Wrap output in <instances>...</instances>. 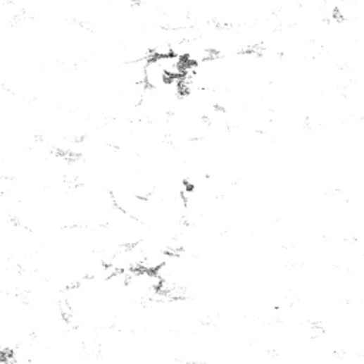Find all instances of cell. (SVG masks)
<instances>
[{
    "label": "cell",
    "instance_id": "obj_1",
    "mask_svg": "<svg viewBox=\"0 0 364 364\" xmlns=\"http://www.w3.org/2000/svg\"><path fill=\"white\" fill-rule=\"evenodd\" d=\"M142 80H144L145 86H147L150 90H161L170 83L157 57L153 54L150 56L147 63H145L142 67Z\"/></svg>",
    "mask_w": 364,
    "mask_h": 364
}]
</instances>
